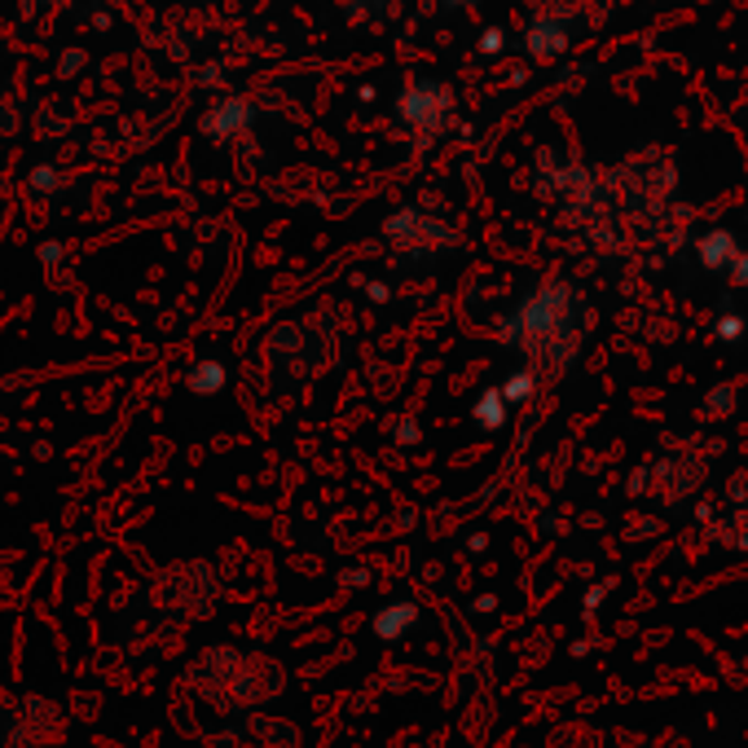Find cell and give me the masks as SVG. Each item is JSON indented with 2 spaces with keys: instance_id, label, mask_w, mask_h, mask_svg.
<instances>
[{
  "instance_id": "4",
  "label": "cell",
  "mask_w": 748,
  "mask_h": 748,
  "mask_svg": "<svg viewBox=\"0 0 748 748\" xmlns=\"http://www.w3.org/2000/svg\"><path fill=\"white\" fill-rule=\"evenodd\" d=\"M409 617H414V608H409V604H401V608H383V612H379V625H375V630H379L383 638H396V634H401V630L409 625Z\"/></svg>"
},
{
  "instance_id": "1",
  "label": "cell",
  "mask_w": 748,
  "mask_h": 748,
  "mask_svg": "<svg viewBox=\"0 0 748 748\" xmlns=\"http://www.w3.org/2000/svg\"><path fill=\"white\" fill-rule=\"evenodd\" d=\"M520 335L533 353H555L559 362H572L576 353V321H572V291L563 282H550L537 291L520 313Z\"/></svg>"
},
{
  "instance_id": "7",
  "label": "cell",
  "mask_w": 748,
  "mask_h": 748,
  "mask_svg": "<svg viewBox=\"0 0 748 748\" xmlns=\"http://www.w3.org/2000/svg\"><path fill=\"white\" fill-rule=\"evenodd\" d=\"M533 392V375H516V379H507V388H503V401H524Z\"/></svg>"
},
{
  "instance_id": "2",
  "label": "cell",
  "mask_w": 748,
  "mask_h": 748,
  "mask_svg": "<svg viewBox=\"0 0 748 748\" xmlns=\"http://www.w3.org/2000/svg\"><path fill=\"white\" fill-rule=\"evenodd\" d=\"M739 252V242H735V233L731 229H705L700 238H696V261L709 269V274H726V265H731V256Z\"/></svg>"
},
{
  "instance_id": "6",
  "label": "cell",
  "mask_w": 748,
  "mask_h": 748,
  "mask_svg": "<svg viewBox=\"0 0 748 748\" xmlns=\"http://www.w3.org/2000/svg\"><path fill=\"white\" fill-rule=\"evenodd\" d=\"M739 335H744V317H739V313H722V317H718V340L735 344Z\"/></svg>"
},
{
  "instance_id": "8",
  "label": "cell",
  "mask_w": 748,
  "mask_h": 748,
  "mask_svg": "<svg viewBox=\"0 0 748 748\" xmlns=\"http://www.w3.org/2000/svg\"><path fill=\"white\" fill-rule=\"evenodd\" d=\"M726 274H731V282H735V287H748V252H744V246H739V252L731 256Z\"/></svg>"
},
{
  "instance_id": "9",
  "label": "cell",
  "mask_w": 748,
  "mask_h": 748,
  "mask_svg": "<svg viewBox=\"0 0 748 748\" xmlns=\"http://www.w3.org/2000/svg\"><path fill=\"white\" fill-rule=\"evenodd\" d=\"M731 405H735V392H731V388H713L709 409H731Z\"/></svg>"
},
{
  "instance_id": "3",
  "label": "cell",
  "mask_w": 748,
  "mask_h": 748,
  "mask_svg": "<svg viewBox=\"0 0 748 748\" xmlns=\"http://www.w3.org/2000/svg\"><path fill=\"white\" fill-rule=\"evenodd\" d=\"M563 45H568V36H563L559 23H546V18H542V23L529 31V49H533L537 58H550V53H559Z\"/></svg>"
},
{
  "instance_id": "5",
  "label": "cell",
  "mask_w": 748,
  "mask_h": 748,
  "mask_svg": "<svg viewBox=\"0 0 748 748\" xmlns=\"http://www.w3.org/2000/svg\"><path fill=\"white\" fill-rule=\"evenodd\" d=\"M476 414H480V423L497 428V423H503V414H507V405H503V396H497V392H489V396L476 405Z\"/></svg>"
}]
</instances>
